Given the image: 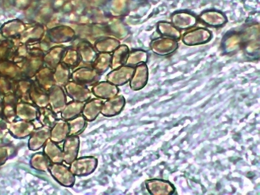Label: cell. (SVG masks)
Returning a JSON list of instances; mask_svg holds the SVG:
<instances>
[{
  "label": "cell",
  "instance_id": "obj_1",
  "mask_svg": "<svg viewBox=\"0 0 260 195\" xmlns=\"http://www.w3.org/2000/svg\"><path fill=\"white\" fill-rule=\"evenodd\" d=\"M48 172L52 178L62 186L72 187L76 182V176L73 175L69 167L62 162L51 164L48 167Z\"/></svg>",
  "mask_w": 260,
  "mask_h": 195
},
{
  "label": "cell",
  "instance_id": "obj_2",
  "mask_svg": "<svg viewBox=\"0 0 260 195\" xmlns=\"http://www.w3.org/2000/svg\"><path fill=\"white\" fill-rule=\"evenodd\" d=\"M70 170L78 177H84L93 173L98 166V159L92 156L77 157L69 165Z\"/></svg>",
  "mask_w": 260,
  "mask_h": 195
},
{
  "label": "cell",
  "instance_id": "obj_3",
  "mask_svg": "<svg viewBox=\"0 0 260 195\" xmlns=\"http://www.w3.org/2000/svg\"><path fill=\"white\" fill-rule=\"evenodd\" d=\"M34 122L15 120L7 123V128L13 138L24 139L29 137L32 131L36 128Z\"/></svg>",
  "mask_w": 260,
  "mask_h": 195
},
{
  "label": "cell",
  "instance_id": "obj_4",
  "mask_svg": "<svg viewBox=\"0 0 260 195\" xmlns=\"http://www.w3.org/2000/svg\"><path fill=\"white\" fill-rule=\"evenodd\" d=\"M64 90L67 96L73 101L86 102L91 97V90L87 86L79 84L74 81H69L64 86Z\"/></svg>",
  "mask_w": 260,
  "mask_h": 195
},
{
  "label": "cell",
  "instance_id": "obj_5",
  "mask_svg": "<svg viewBox=\"0 0 260 195\" xmlns=\"http://www.w3.org/2000/svg\"><path fill=\"white\" fill-rule=\"evenodd\" d=\"M49 106L58 115L67 104V95L61 86L54 85L48 90Z\"/></svg>",
  "mask_w": 260,
  "mask_h": 195
},
{
  "label": "cell",
  "instance_id": "obj_6",
  "mask_svg": "<svg viewBox=\"0 0 260 195\" xmlns=\"http://www.w3.org/2000/svg\"><path fill=\"white\" fill-rule=\"evenodd\" d=\"M80 141L78 136H69L63 141V162L70 165L78 157Z\"/></svg>",
  "mask_w": 260,
  "mask_h": 195
},
{
  "label": "cell",
  "instance_id": "obj_7",
  "mask_svg": "<svg viewBox=\"0 0 260 195\" xmlns=\"http://www.w3.org/2000/svg\"><path fill=\"white\" fill-rule=\"evenodd\" d=\"M72 80L79 84L92 87L99 82L101 76L94 69H81L71 75Z\"/></svg>",
  "mask_w": 260,
  "mask_h": 195
},
{
  "label": "cell",
  "instance_id": "obj_8",
  "mask_svg": "<svg viewBox=\"0 0 260 195\" xmlns=\"http://www.w3.org/2000/svg\"><path fill=\"white\" fill-rule=\"evenodd\" d=\"M50 127L42 126L36 127L29 136V149L37 151L43 148L46 141L50 139Z\"/></svg>",
  "mask_w": 260,
  "mask_h": 195
},
{
  "label": "cell",
  "instance_id": "obj_9",
  "mask_svg": "<svg viewBox=\"0 0 260 195\" xmlns=\"http://www.w3.org/2000/svg\"><path fill=\"white\" fill-rule=\"evenodd\" d=\"M18 99L13 92L4 94L2 99V115L6 122H11L16 120V107Z\"/></svg>",
  "mask_w": 260,
  "mask_h": 195
},
{
  "label": "cell",
  "instance_id": "obj_10",
  "mask_svg": "<svg viewBox=\"0 0 260 195\" xmlns=\"http://www.w3.org/2000/svg\"><path fill=\"white\" fill-rule=\"evenodd\" d=\"M29 99L31 103L38 108L49 106L48 92L35 80L32 81L30 88Z\"/></svg>",
  "mask_w": 260,
  "mask_h": 195
},
{
  "label": "cell",
  "instance_id": "obj_11",
  "mask_svg": "<svg viewBox=\"0 0 260 195\" xmlns=\"http://www.w3.org/2000/svg\"><path fill=\"white\" fill-rule=\"evenodd\" d=\"M38 107L31 102H18L16 107V118L25 121L36 120Z\"/></svg>",
  "mask_w": 260,
  "mask_h": 195
},
{
  "label": "cell",
  "instance_id": "obj_12",
  "mask_svg": "<svg viewBox=\"0 0 260 195\" xmlns=\"http://www.w3.org/2000/svg\"><path fill=\"white\" fill-rule=\"evenodd\" d=\"M104 102L102 99H92L85 102L81 115L87 121H94L101 113Z\"/></svg>",
  "mask_w": 260,
  "mask_h": 195
},
{
  "label": "cell",
  "instance_id": "obj_13",
  "mask_svg": "<svg viewBox=\"0 0 260 195\" xmlns=\"http://www.w3.org/2000/svg\"><path fill=\"white\" fill-rule=\"evenodd\" d=\"M32 80L30 78H21L14 81V94L17 96L19 102H31L29 99V90Z\"/></svg>",
  "mask_w": 260,
  "mask_h": 195
},
{
  "label": "cell",
  "instance_id": "obj_14",
  "mask_svg": "<svg viewBox=\"0 0 260 195\" xmlns=\"http://www.w3.org/2000/svg\"><path fill=\"white\" fill-rule=\"evenodd\" d=\"M69 126L68 122L62 118L57 119L55 124L51 127L50 139L55 143L63 142L69 136Z\"/></svg>",
  "mask_w": 260,
  "mask_h": 195
},
{
  "label": "cell",
  "instance_id": "obj_15",
  "mask_svg": "<svg viewBox=\"0 0 260 195\" xmlns=\"http://www.w3.org/2000/svg\"><path fill=\"white\" fill-rule=\"evenodd\" d=\"M92 94L100 99H110L117 93V87L110 82H98L92 87Z\"/></svg>",
  "mask_w": 260,
  "mask_h": 195
},
{
  "label": "cell",
  "instance_id": "obj_16",
  "mask_svg": "<svg viewBox=\"0 0 260 195\" xmlns=\"http://www.w3.org/2000/svg\"><path fill=\"white\" fill-rule=\"evenodd\" d=\"M57 119V114L50 106L38 108L36 120L41 126H46L51 128Z\"/></svg>",
  "mask_w": 260,
  "mask_h": 195
},
{
  "label": "cell",
  "instance_id": "obj_17",
  "mask_svg": "<svg viewBox=\"0 0 260 195\" xmlns=\"http://www.w3.org/2000/svg\"><path fill=\"white\" fill-rule=\"evenodd\" d=\"M43 152L52 164L63 162V153L61 148L50 139L44 145Z\"/></svg>",
  "mask_w": 260,
  "mask_h": 195
},
{
  "label": "cell",
  "instance_id": "obj_18",
  "mask_svg": "<svg viewBox=\"0 0 260 195\" xmlns=\"http://www.w3.org/2000/svg\"><path fill=\"white\" fill-rule=\"evenodd\" d=\"M124 98L113 97L104 102L101 113L105 117H111L120 112L124 106Z\"/></svg>",
  "mask_w": 260,
  "mask_h": 195
},
{
  "label": "cell",
  "instance_id": "obj_19",
  "mask_svg": "<svg viewBox=\"0 0 260 195\" xmlns=\"http://www.w3.org/2000/svg\"><path fill=\"white\" fill-rule=\"evenodd\" d=\"M84 102L71 101L66 104L63 110L61 111V118L66 121L81 115L84 106Z\"/></svg>",
  "mask_w": 260,
  "mask_h": 195
},
{
  "label": "cell",
  "instance_id": "obj_20",
  "mask_svg": "<svg viewBox=\"0 0 260 195\" xmlns=\"http://www.w3.org/2000/svg\"><path fill=\"white\" fill-rule=\"evenodd\" d=\"M35 81L47 91L55 85L53 73L48 69L41 70L37 72Z\"/></svg>",
  "mask_w": 260,
  "mask_h": 195
},
{
  "label": "cell",
  "instance_id": "obj_21",
  "mask_svg": "<svg viewBox=\"0 0 260 195\" xmlns=\"http://www.w3.org/2000/svg\"><path fill=\"white\" fill-rule=\"evenodd\" d=\"M52 164L44 152H37L32 155L29 164L35 170L46 172L48 171V167Z\"/></svg>",
  "mask_w": 260,
  "mask_h": 195
},
{
  "label": "cell",
  "instance_id": "obj_22",
  "mask_svg": "<svg viewBox=\"0 0 260 195\" xmlns=\"http://www.w3.org/2000/svg\"><path fill=\"white\" fill-rule=\"evenodd\" d=\"M69 126V136H78L87 126V121L82 115L68 120Z\"/></svg>",
  "mask_w": 260,
  "mask_h": 195
},
{
  "label": "cell",
  "instance_id": "obj_23",
  "mask_svg": "<svg viewBox=\"0 0 260 195\" xmlns=\"http://www.w3.org/2000/svg\"><path fill=\"white\" fill-rule=\"evenodd\" d=\"M71 74L67 67L58 66L55 73H53V79H54L55 85L64 87L70 81Z\"/></svg>",
  "mask_w": 260,
  "mask_h": 195
},
{
  "label": "cell",
  "instance_id": "obj_24",
  "mask_svg": "<svg viewBox=\"0 0 260 195\" xmlns=\"http://www.w3.org/2000/svg\"><path fill=\"white\" fill-rule=\"evenodd\" d=\"M14 81L6 76L0 75V93L4 95L13 92Z\"/></svg>",
  "mask_w": 260,
  "mask_h": 195
},
{
  "label": "cell",
  "instance_id": "obj_25",
  "mask_svg": "<svg viewBox=\"0 0 260 195\" xmlns=\"http://www.w3.org/2000/svg\"><path fill=\"white\" fill-rule=\"evenodd\" d=\"M8 159V150L4 148H0V166L4 164Z\"/></svg>",
  "mask_w": 260,
  "mask_h": 195
},
{
  "label": "cell",
  "instance_id": "obj_26",
  "mask_svg": "<svg viewBox=\"0 0 260 195\" xmlns=\"http://www.w3.org/2000/svg\"><path fill=\"white\" fill-rule=\"evenodd\" d=\"M3 122H6L2 115V100H0V124Z\"/></svg>",
  "mask_w": 260,
  "mask_h": 195
},
{
  "label": "cell",
  "instance_id": "obj_27",
  "mask_svg": "<svg viewBox=\"0 0 260 195\" xmlns=\"http://www.w3.org/2000/svg\"><path fill=\"white\" fill-rule=\"evenodd\" d=\"M0 95H1V93H0Z\"/></svg>",
  "mask_w": 260,
  "mask_h": 195
}]
</instances>
